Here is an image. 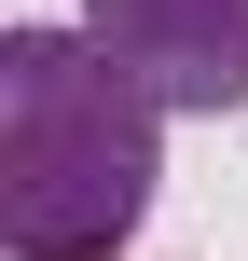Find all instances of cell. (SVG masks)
<instances>
[{"instance_id":"6da1fadb","label":"cell","mask_w":248,"mask_h":261,"mask_svg":"<svg viewBox=\"0 0 248 261\" xmlns=\"http://www.w3.org/2000/svg\"><path fill=\"white\" fill-rule=\"evenodd\" d=\"M166 179V110L83 41L14 28L0 41V248L14 261H124Z\"/></svg>"},{"instance_id":"7a4b0ae2","label":"cell","mask_w":248,"mask_h":261,"mask_svg":"<svg viewBox=\"0 0 248 261\" xmlns=\"http://www.w3.org/2000/svg\"><path fill=\"white\" fill-rule=\"evenodd\" d=\"M83 41H97L166 124L248 110V0H83Z\"/></svg>"}]
</instances>
